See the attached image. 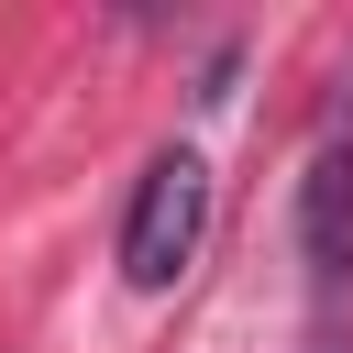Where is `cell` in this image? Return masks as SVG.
Instances as JSON below:
<instances>
[{
	"label": "cell",
	"instance_id": "cell-1",
	"mask_svg": "<svg viewBox=\"0 0 353 353\" xmlns=\"http://www.w3.org/2000/svg\"><path fill=\"white\" fill-rule=\"evenodd\" d=\"M199 232H210V165H199L188 143H165V154L143 165L132 210H121V276H132L143 298L176 287V276L199 265Z\"/></svg>",
	"mask_w": 353,
	"mask_h": 353
},
{
	"label": "cell",
	"instance_id": "cell-2",
	"mask_svg": "<svg viewBox=\"0 0 353 353\" xmlns=\"http://www.w3.org/2000/svg\"><path fill=\"white\" fill-rule=\"evenodd\" d=\"M298 254L320 287H353V143H320L298 176Z\"/></svg>",
	"mask_w": 353,
	"mask_h": 353
}]
</instances>
